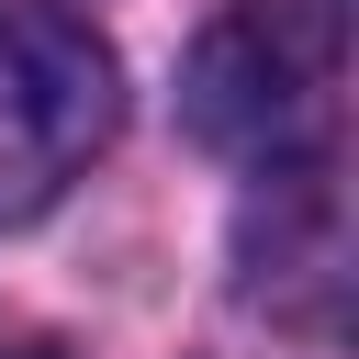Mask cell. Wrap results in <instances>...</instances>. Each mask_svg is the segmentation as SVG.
Here are the masks:
<instances>
[{"label":"cell","mask_w":359,"mask_h":359,"mask_svg":"<svg viewBox=\"0 0 359 359\" xmlns=\"http://www.w3.org/2000/svg\"><path fill=\"white\" fill-rule=\"evenodd\" d=\"M337 79H348L337 0H224L191 45L180 112L202 146H224L247 168H303L337 135Z\"/></svg>","instance_id":"obj_1"},{"label":"cell","mask_w":359,"mask_h":359,"mask_svg":"<svg viewBox=\"0 0 359 359\" xmlns=\"http://www.w3.org/2000/svg\"><path fill=\"white\" fill-rule=\"evenodd\" d=\"M123 79L112 45L56 0H0V224L45 213L112 146Z\"/></svg>","instance_id":"obj_2"}]
</instances>
